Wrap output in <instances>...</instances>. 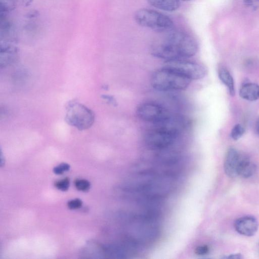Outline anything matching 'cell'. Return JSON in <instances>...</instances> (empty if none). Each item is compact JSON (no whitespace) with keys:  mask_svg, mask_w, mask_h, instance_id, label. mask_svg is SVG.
Here are the masks:
<instances>
[{"mask_svg":"<svg viewBox=\"0 0 259 259\" xmlns=\"http://www.w3.org/2000/svg\"><path fill=\"white\" fill-rule=\"evenodd\" d=\"M174 175L142 167L136 170L125 182L122 190L125 195L141 202H157L171 191Z\"/></svg>","mask_w":259,"mask_h":259,"instance_id":"obj_1","label":"cell"},{"mask_svg":"<svg viewBox=\"0 0 259 259\" xmlns=\"http://www.w3.org/2000/svg\"><path fill=\"white\" fill-rule=\"evenodd\" d=\"M124 241L137 249L152 242L159 233V227L154 212L125 215L123 223Z\"/></svg>","mask_w":259,"mask_h":259,"instance_id":"obj_2","label":"cell"},{"mask_svg":"<svg viewBox=\"0 0 259 259\" xmlns=\"http://www.w3.org/2000/svg\"><path fill=\"white\" fill-rule=\"evenodd\" d=\"M197 50V44L190 35L181 31H170L152 44L151 53L157 58L167 61L192 57Z\"/></svg>","mask_w":259,"mask_h":259,"instance_id":"obj_3","label":"cell"},{"mask_svg":"<svg viewBox=\"0 0 259 259\" xmlns=\"http://www.w3.org/2000/svg\"><path fill=\"white\" fill-rule=\"evenodd\" d=\"M184 119L170 115L150 129L145 136V142L152 150L163 151L173 144L180 133L185 128Z\"/></svg>","mask_w":259,"mask_h":259,"instance_id":"obj_4","label":"cell"},{"mask_svg":"<svg viewBox=\"0 0 259 259\" xmlns=\"http://www.w3.org/2000/svg\"><path fill=\"white\" fill-rule=\"evenodd\" d=\"M191 82L190 79L164 67L155 71L151 78L153 88L160 91L183 90Z\"/></svg>","mask_w":259,"mask_h":259,"instance_id":"obj_5","label":"cell"},{"mask_svg":"<svg viewBox=\"0 0 259 259\" xmlns=\"http://www.w3.org/2000/svg\"><path fill=\"white\" fill-rule=\"evenodd\" d=\"M94 112L76 101H71L66 106L65 120L70 125L79 131L90 128L95 121Z\"/></svg>","mask_w":259,"mask_h":259,"instance_id":"obj_6","label":"cell"},{"mask_svg":"<svg viewBox=\"0 0 259 259\" xmlns=\"http://www.w3.org/2000/svg\"><path fill=\"white\" fill-rule=\"evenodd\" d=\"M134 18L139 25L158 32H169L174 27L169 17L153 10L140 9L135 13Z\"/></svg>","mask_w":259,"mask_h":259,"instance_id":"obj_7","label":"cell"},{"mask_svg":"<svg viewBox=\"0 0 259 259\" xmlns=\"http://www.w3.org/2000/svg\"><path fill=\"white\" fill-rule=\"evenodd\" d=\"M163 67L175 71L191 81L201 79L206 73V70L202 65L185 59L165 61Z\"/></svg>","mask_w":259,"mask_h":259,"instance_id":"obj_8","label":"cell"},{"mask_svg":"<svg viewBox=\"0 0 259 259\" xmlns=\"http://www.w3.org/2000/svg\"><path fill=\"white\" fill-rule=\"evenodd\" d=\"M137 114L143 121L153 124L163 121L170 116L167 110L162 106L153 102L140 104L137 108Z\"/></svg>","mask_w":259,"mask_h":259,"instance_id":"obj_9","label":"cell"},{"mask_svg":"<svg viewBox=\"0 0 259 259\" xmlns=\"http://www.w3.org/2000/svg\"><path fill=\"white\" fill-rule=\"evenodd\" d=\"M244 155L234 148H229L226 154L224 161L225 174L230 178L238 176L239 167Z\"/></svg>","mask_w":259,"mask_h":259,"instance_id":"obj_10","label":"cell"},{"mask_svg":"<svg viewBox=\"0 0 259 259\" xmlns=\"http://www.w3.org/2000/svg\"><path fill=\"white\" fill-rule=\"evenodd\" d=\"M258 222L252 215H246L238 218L234 222L235 230L240 234L250 237L253 236L258 228Z\"/></svg>","mask_w":259,"mask_h":259,"instance_id":"obj_11","label":"cell"},{"mask_svg":"<svg viewBox=\"0 0 259 259\" xmlns=\"http://www.w3.org/2000/svg\"><path fill=\"white\" fill-rule=\"evenodd\" d=\"M239 95L247 101H256L259 99V85L253 82L245 83L240 88Z\"/></svg>","mask_w":259,"mask_h":259,"instance_id":"obj_12","label":"cell"},{"mask_svg":"<svg viewBox=\"0 0 259 259\" xmlns=\"http://www.w3.org/2000/svg\"><path fill=\"white\" fill-rule=\"evenodd\" d=\"M256 169L255 164L244 155L239 167L238 176L243 178H249L255 174Z\"/></svg>","mask_w":259,"mask_h":259,"instance_id":"obj_13","label":"cell"},{"mask_svg":"<svg viewBox=\"0 0 259 259\" xmlns=\"http://www.w3.org/2000/svg\"><path fill=\"white\" fill-rule=\"evenodd\" d=\"M154 7L159 9L172 12L177 10L180 5L179 0H147Z\"/></svg>","mask_w":259,"mask_h":259,"instance_id":"obj_14","label":"cell"},{"mask_svg":"<svg viewBox=\"0 0 259 259\" xmlns=\"http://www.w3.org/2000/svg\"><path fill=\"white\" fill-rule=\"evenodd\" d=\"M218 76L221 81L227 87L230 95L232 96H234V81L228 70L225 67H220L218 70Z\"/></svg>","mask_w":259,"mask_h":259,"instance_id":"obj_15","label":"cell"},{"mask_svg":"<svg viewBox=\"0 0 259 259\" xmlns=\"http://www.w3.org/2000/svg\"><path fill=\"white\" fill-rule=\"evenodd\" d=\"M16 0H0V15H7L16 8Z\"/></svg>","mask_w":259,"mask_h":259,"instance_id":"obj_16","label":"cell"},{"mask_svg":"<svg viewBox=\"0 0 259 259\" xmlns=\"http://www.w3.org/2000/svg\"><path fill=\"white\" fill-rule=\"evenodd\" d=\"M245 133V129L240 124H236L232 129L230 133L231 138L234 140L240 139Z\"/></svg>","mask_w":259,"mask_h":259,"instance_id":"obj_17","label":"cell"},{"mask_svg":"<svg viewBox=\"0 0 259 259\" xmlns=\"http://www.w3.org/2000/svg\"><path fill=\"white\" fill-rule=\"evenodd\" d=\"M74 185L78 190L82 192L88 191L91 187L90 182L85 179L76 180L74 182Z\"/></svg>","mask_w":259,"mask_h":259,"instance_id":"obj_18","label":"cell"},{"mask_svg":"<svg viewBox=\"0 0 259 259\" xmlns=\"http://www.w3.org/2000/svg\"><path fill=\"white\" fill-rule=\"evenodd\" d=\"M70 184V180L68 178H65L63 179L57 181L55 183V186L58 189L62 191H67Z\"/></svg>","mask_w":259,"mask_h":259,"instance_id":"obj_19","label":"cell"},{"mask_svg":"<svg viewBox=\"0 0 259 259\" xmlns=\"http://www.w3.org/2000/svg\"><path fill=\"white\" fill-rule=\"evenodd\" d=\"M70 167V165L68 163H62L55 167L53 171L56 175H62L64 172L68 171Z\"/></svg>","mask_w":259,"mask_h":259,"instance_id":"obj_20","label":"cell"},{"mask_svg":"<svg viewBox=\"0 0 259 259\" xmlns=\"http://www.w3.org/2000/svg\"><path fill=\"white\" fill-rule=\"evenodd\" d=\"M82 201L79 198L69 201L67 203V206L70 209H77L81 207Z\"/></svg>","mask_w":259,"mask_h":259,"instance_id":"obj_21","label":"cell"},{"mask_svg":"<svg viewBox=\"0 0 259 259\" xmlns=\"http://www.w3.org/2000/svg\"><path fill=\"white\" fill-rule=\"evenodd\" d=\"M244 5L252 10H255L259 8V0H243Z\"/></svg>","mask_w":259,"mask_h":259,"instance_id":"obj_22","label":"cell"},{"mask_svg":"<svg viewBox=\"0 0 259 259\" xmlns=\"http://www.w3.org/2000/svg\"><path fill=\"white\" fill-rule=\"evenodd\" d=\"M209 251V248L207 245H201L196 249V252L198 255H204Z\"/></svg>","mask_w":259,"mask_h":259,"instance_id":"obj_23","label":"cell"},{"mask_svg":"<svg viewBox=\"0 0 259 259\" xmlns=\"http://www.w3.org/2000/svg\"><path fill=\"white\" fill-rule=\"evenodd\" d=\"M17 1L21 4L23 6L27 7L31 5L33 0H16Z\"/></svg>","mask_w":259,"mask_h":259,"instance_id":"obj_24","label":"cell"},{"mask_svg":"<svg viewBox=\"0 0 259 259\" xmlns=\"http://www.w3.org/2000/svg\"><path fill=\"white\" fill-rule=\"evenodd\" d=\"M226 258H242V256H241V254H233L229 255L228 256H226Z\"/></svg>","mask_w":259,"mask_h":259,"instance_id":"obj_25","label":"cell"},{"mask_svg":"<svg viewBox=\"0 0 259 259\" xmlns=\"http://www.w3.org/2000/svg\"><path fill=\"white\" fill-rule=\"evenodd\" d=\"M102 97L104 99H105V100L108 101L109 102H110L111 103H114V99L111 96H107V95H103Z\"/></svg>","mask_w":259,"mask_h":259,"instance_id":"obj_26","label":"cell"},{"mask_svg":"<svg viewBox=\"0 0 259 259\" xmlns=\"http://www.w3.org/2000/svg\"><path fill=\"white\" fill-rule=\"evenodd\" d=\"M255 131L259 136V118L256 120L255 124Z\"/></svg>","mask_w":259,"mask_h":259,"instance_id":"obj_27","label":"cell"},{"mask_svg":"<svg viewBox=\"0 0 259 259\" xmlns=\"http://www.w3.org/2000/svg\"><path fill=\"white\" fill-rule=\"evenodd\" d=\"M37 12H32L29 14H28V15H27V17L28 18H30V17H36L37 15Z\"/></svg>","mask_w":259,"mask_h":259,"instance_id":"obj_28","label":"cell"},{"mask_svg":"<svg viewBox=\"0 0 259 259\" xmlns=\"http://www.w3.org/2000/svg\"><path fill=\"white\" fill-rule=\"evenodd\" d=\"M183 1H191V0H182Z\"/></svg>","mask_w":259,"mask_h":259,"instance_id":"obj_29","label":"cell"}]
</instances>
